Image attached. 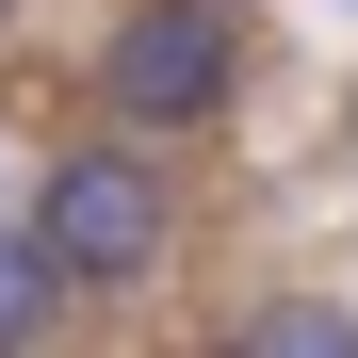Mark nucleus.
<instances>
[{
	"label": "nucleus",
	"mask_w": 358,
	"mask_h": 358,
	"mask_svg": "<svg viewBox=\"0 0 358 358\" xmlns=\"http://www.w3.org/2000/svg\"><path fill=\"white\" fill-rule=\"evenodd\" d=\"M33 245H49V277H66V293H131V277H163L179 196H163L147 131H114V147H66V163H49V179H33Z\"/></svg>",
	"instance_id": "f257e3e1"
},
{
	"label": "nucleus",
	"mask_w": 358,
	"mask_h": 358,
	"mask_svg": "<svg viewBox=\"0 0 358 358\" xmlns=\"http://www.w3.org/2000/svg\"><path fill=\"white\" fill-rule=\"evenodd\" d=\"M98 98H114V131H212L228 98H245V0H131L98 49Z\"/></svg>",
	"instance_id": "f03ea898"
},
{
	"label": "nucleus",
	"mask_w": 358,
	"mask_h": 358,
	"mask_svg": "<svg viewBox=\"0 0 358 358\" xmlns=\"http://www.w3.org/2000/svg\"><path fill=\"white\" fill-rule=\"evenodd\" d=\"M228 358H358V310L342 293H261V310L228 326Z\"/></svg>",
	"instance_id": "7ed1b4c3"
},
{
	"label": "nucleus",
	"mask_w": 358,
	"mask_h": 358,
	"mask_svg": "<svg viewBox=\"0 0 358 358\" xmlns=\"http://www.w3.org/2000/svg\"><path fill=\"white\" fill-rule=\"evenodd\" d=\"M49 310H66L49 245H33V228H0V358H33V342H49Z\"/></svg>",
	"instance_id": "20e7f679"
},
{
	"label": "nucleus",
	"mask_w": 358,
	"mask_h": 358,
	"mask_svg": "<svg viewBox=\"0 0 358 358\" xmlns=\"http://www.w3.org/2000/svg\"><path fill=\"white\" fill-rule=\"evenodd\" d=\"M0 17H17V0H0Z\"/></svg>",
	"instance_id": "39448f33"
}]
</instances>
